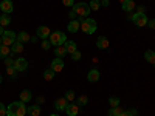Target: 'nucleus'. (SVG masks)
Masks as SVG:
<instances>
[{
	"label": "nucleus",
	"mask_w": 155,
	"mask_h": 116,
	"mask_svg": "<svg viewBox=\"0 0 155 116\" xmlns=\"http://www.w3.org/2000/svg\"><path fill=\"white\" fill-rule=\"evenodd\" d=\"M27 105L22 101H16L11 102V104L6 107V116H25L27 114Z\"/></svg>",
	"instance_id": "nucleus-1"
},
{
	"label": "nucleus",
	"mask_w": 155,
	"mask_h": 116,
	"mask_svg": "<svg viewBox=\"0 0 155 116\" xmlns=\"http://www.w3.org/2000/svg\"><path fill=\"white\" fill-rule=\"evenodd\" d=\"M48 40L51 42V45H54V47H61L67 42V34L65 33H62V31H54V33H51L50 37H48Z\"/></svg>",
	"instance_id": "nucleus-2"
},
{
	"label": "nucleus",
	"mask_w": 155,
	"mask_h": 116,
	"mask_svg": "<svg viewBox=\"0 0 155 116\" xmlns=\"http://www.w3.org/2000/svg\"><path fill=\"white\" fill-rule=\"evenodd\" d=\"M73 11L76 12V16L78 17H82V19H85L88 14H90V6H88V3H85V2H79V3H74L73 5Z\"/></svg>",
	"instance_id": "nucleus-3"
},
{
	"label": "nucleus",
	"mask_w": 155,
	"mask_h": 116,
	"mask_svg": "<svg viewBox=\"0 0 155 116\" xmlns=\"http://www.w3.org/2000/svg\"><path fill=\"white\" fill-rule=\"evenodd\" d=\"M81 30L85 33V34H93L96 30H98V23L96 20L93 19H84L81 22Z\"/></svg>",
	"instance_id": "nucleus-4"
},
{
	"label": "nucleus",
	"mask_w": 155,
	"mask_h": 116,
	"mask_svg": "<svg viewBox=\"0 0 155 116\" xmlns=\"http://www.w3.org/2000/svg\"><path fill=\"white\" fill-rule=\"evenodd\" d=\"M130 20L137 25V27H146L149 19L146 16V12H135V14L130 16Z\"/></svg>",
	"instance_id": "nucleus-5"
},
{
	"label": "nucleus",
	"mask_w": 155,
	"mask_h": 116,
	"mask_svg": "<svg viewBox=\"0 0 155 116\" xmlns=\"http://www.w3.org/2000/svg\"><path fill=\"white\" fill-rule=\"evenodd\" d=\"M16 40H17V34H16L14 31H5L3 36H2V44H3V45L11 47Z\"/></svg>",
	"instance_id": "nucleus-6"
},
{
	"label": "nucleus",
	"mask_w": 155,
	"mask_h": 116,
	"mask_svg": "<svg viewBox=\"0 0 155 116\" xmlns=\"http://www.w3.org/2000/svg\"><path fill=\"white\" fill-rule=\"evenodd\" d=\"M0 9H2L3 14H11L14 11V3L11 0H3V2H0Z\"/></svg>",
	"instance_id": "nucleus-7"
},
{
	"label": "nucleus",
	"mask_w": 155,
	"mask_h": 116,
	"mask_svg": "<svg viewBox=\"0 0 155 116\" xmlns=\"http://www.w3.org/2000/svg\"><path fill=\"white\" fill-rule=\"evenodd\" d=\"M14 67H16L17 71H25L28 68V60L25 57H19V59L14 60Z\"/></svg>",
	"instance_id": "nucleus-8"
},
{
	"label": "nucleus",
	"mask_w": 155,
	"mask_h": 116,
	"mask_svg": "<svg viewBox=\"0 0 155 116\" xmlns=\"http://www.w3.org/2000/svg\"><path fill=\"white\" fill-rule=\"evenodd\" d=\"M36 34H37V37H41V39H44V40H45V39L50 37L51 31H50L48 27H44V25H42V27H39V28L36 30Z\"/></svg>",
	"instance_id": "nucleus-9"
},
{
	"label": "nucleus",
	"mask_w": 155,
	"mask_h": 116,
	"mask_svg": "<svg viewBox=\"0 0 155 116\" xmlns=\"http://www.w3.org/2000/svg\"><path fill=\"white\" fill-rule=\"evenodd\" d=\"M67 105H68V101H67L65 98H59V99H56V102H54V108H56L58 111H65Z\"/></svg>",
	"instance_id": "nucleus-10"
},
{
	"label": "nucleus",
	"mask_w": 155,
	"mask_h": 116,
	"mask_svg": "<svg viewBox=\"0 0 155 116\" xmlns=\"http://www.w3.org/2000/svg\"><path fill=\"white\" fill-rule=\"evenodd\" d=\"M67 30H68V33H78V31L81 30V22L78 20V19L70 20L68 25H67Z\"/></svg>",
	"instance_id": "nucleus-11"
},
{
	"label": "nucleus",
	"mask_w": 155,
	"mask_h": 116,
	"mask_svg": "<svg viewBox=\"0 0 155 116\" xmlns=\"http://www.w3.org/2000/svg\"><path fill=\"white\" fill-rule=\"evenodd\" d=\"M51 70H53L54 73H59V71H62V70H64V60H62L61 57H58V59H53V62H51Z\"/></svg>",
	"instance_id": "nucleus-12"
},
{
	"label": "nucleus",
	"mask_w": 155,
	"mask_h": 116,
	"mask_svg": "<svg viewBox=\"0 0 155 116\" xmlns=\"http://www.w3.org/2000/svg\"><path fill=\"white\" fill-rule=\"evenodd\" d=\"M96 47H98L99 50H107V48H109V39L104 37V36H99V37L96 39Z\"/></svg>",
	"instance_id": "nucleus-13"
},
{
	"label": "nucleus",
	"mask_w": 155,
	"mask_h": 116,
	"mask_svg": "<svg viewBox=\"0 0 155 116\" xmlns=\"http://www.w3.org/2000/svg\"><path fill=\"white\" fill-rule=\"evenodd\" d=\"M99 77H101V74H99V71H98L96 68L90 70V71H88V74H87L88 82H98V81H99Z\"/></svg>",
	"instance_id": "nucleus-14"
},
{
	"label": "nucleus",
	"mask_w": 155,
	"mask_h": 116,
	"mask_svg": "<svg viewBox=\"0 0 155 116\" xmlns=\"http://www.w3.org/2000/svg\"><path fill=\"white\" fill-rule=\"evenodd\" d=\"M65 113L68 116H76L78 113H79V105L78 104H68L67 108H65Z\"/></svg>",
	"instance_id": "nucleus-15"
},
{
	"label": "nucleus",
	"mask_w": 155,
	"mask_h": 116,
	"mask_svg": "<svg viewBox=\"0 0 155 116\" xmlns=\"http://www.w3.org/2000/svg\"><path fill=\"white\" fill-rule=\"evenodd\" d=\"M64 47H65V50H67V54H73L74 51L78 50V47H76V44L73 40H67L65 44H64Z\"/></svg>",
	"instance_id": "nucleus-16"
},
{
	"label": "nucleus",
	"mask_w": 155,
	"mask_h": 116,
	"mask_svg": "<svg viewBox=\"0 0 155 116\" xmlns=\"http://www.w3.org/2000/svg\"><path fill=\"white\" fill-rule=\"evenodd\" d=\"M31 98H33V95H31L30 90H22V92H20V101L25 102V104H27V102H30Z\"/></svg>",
	"instance_id": "nucleus-17"
},
{
	"label": "nucleus",
	"mask_w": 155,
	"mask_h": 116,
	"mask_svg": "<svg viewBox=\"0 0 155 116\" xmlns=\"http://www.w3.org/2000/svg\"><path fill=\"white\" fill-rule=\"evenodd\" d=\"M135 8V3H134V0H123V9L126 12H132Z\"/></svg>",
	"instance_id": "nucleus-18"
},
{
	"label": "nucleus",
	"mask_w": 155,
	"mask_h": 116,
	"mask_svg": "<svg viewBox=\"0 0 155 116\" xmlns=\"http://www.w3.org/2000/svg\"><path fill=\"white\" fill-rule=\"evenodd\" d=\"M27 114H30V116H39L41 114V105H31V107H28V110H27Z\"/></svg>",
	"instance_id": "nucleus-19"
},
{
	"label": "nucleus",
	"mask_w": 155,
	"mask_h": 116,
	"mask_svg": "<svg viewBox=\"0 0 155 116\" xmlns=\"http://www.w3.org/2000/svg\"><path fill=\"white\" fill-rule=\"evenodd\" d=\"M17 40L22 42V44H25V42H30L31 37H30V34H28L27 31H20V33L17 34Z\"/></svg>",
	"instance_id": "nucleus-20"
},
{
	"label": "nucleus",
	"mask_w": 155,
	"mask_h": 116,
	"mask_svg": "<svg viewBox=\"0 0 155 116\" xmlns=\"http://www.w3.org/2000/svg\"><path fill=\"white\" fill-rule=\"evenodd\" d=\"M9 53H11V48L8 47V45H0V59H5V57H8L9 56Z\"/></svg>",
	"instance_id": "nucleus-21"
},
{
	"label": "nucleus",
	"mask_w": 155,
	"mask_h": 116,
	"mask_svg": "<svg viewBox=\"0 0 155 116\" xmlns=\"http://www.w3.org/2000/svg\"><path fill=\"white\" fill-rule=\"evenodd\" d=\"M144 59L149 63H152V65H153V63H155V51L153 50H147L146 53H144Z\"/></svg>",
	"instance_id": "nucleus-22"
},
{
	"label": "nucleus",
	"mask_w": 155,
	"mask_h": 116,
	"mask_svg": "<svg viewBox=\"0 0 155 116\" xmlns=\"http://www.w3.org/2000/svg\"><path fill=\"white\" fill-rule=\"evenodd\" d=\"M54 54H56V57H65V54H67V50H65V47L64 45H61V47H56L54 48Z\"/></svg>",
	"instance_id": "nucleus-23"
},
{
	"label": "nucleus",
	"mask_w": 155,
	"mask_h": 116,
	"mask_svg": "<svg viewBox=\"0 0 155 116\" xmlns=\"http://www.w3.org/2000/svg\"><path fill=\"white\" fill-rule=\"evenodd\" d=\"M11 51H12V53H22V51H23V44L22 42H19V40H16L14 44H12V48H11Z\"/></svg>",
	"instance_id": "nucleus-24"
},
{
	"label": "nucleus",
	"mask_w": 155,
	"mask_h": 116,
	"mask_svg": "<svg viewBox=\"0 0 155 116\" xmlns=\"http://www.w3.org/2000/svg\"><path fill=\"white\" fill-rule=\"evenodd\" d=\"M54 76H56V73L51 70V68H48V70L44 71V79H45V81H53Z\"/></svg>",
	"instance_id": "nucleus-25"
},
{
	"label": "nucleus",
	"mask_w": 155,
	"mask_h": 116,
	"mask_svg": "<svg viewBox=\"0 0 155 116\" xmlns=\"http://www.w3.org/2000/svg\"><path fill=\"white\" fill-rule=\"evenodd\" d=\"M9 23H11L9 14H2V16H0V25H2V27H8Z\"/></svg>",
	"instance_id": "nucleus-26"
},
{
	"label": "nucleus",
	"mask_w": 155,
	"mask_h": 116,
	"mask_svg": "<svg viewBox=\"0 0 155 116\" xmlns=\"http://www.w3.org/2000/svg\"><path fill=\"white\" fill-rule=\"evenodd\" d=\"M123 111H124V110H123V108H120V107H115V108H113V107H110V110H109V113H107V114H109V116H121V113H123Z\"/></svg>",
	"instance_id": "nucleus-27"
},
{
	"label": "nucleus",
	"mask_w": 155,
	"mask_h": 116,
	"mask_svg": "<svg viewBox=\"0 0 155 116\" xmlns=\"http://www.w3.org/2000/svg\"><path fill=\"white\" fill-rule=\"evenodd\" d=\"M87 102H88V98H87L85 95L78 96V105H79V107H84V105H87Z\"/></svg>",
	"instance_id": "nucleus-28"
},
{
	"label": "nucleus",
	"mask_w": 155,
	"mask_h": 116,
	"mask_svg": "<svg viewBox=\"0 0 155 116\" xmlns=\"http://www.w3.org/2000/svg\"><path fill=\"white\" fill-rule=\"evenodd\" d=\"M88 6H90L92 11H98L101 8V2H99V0H92V2L88 3Z\"/></svg>",
	"instance_id": "nucleus-29"
},
{
	"label": "nucleus",
	"mask_w": 155,
	"mask_h": 116,
	"mask_svg": "<svg viewBox=\"0 0 155 116\" xmlns=\"http://www.w3.org/2000/svg\"><path fill=\"white\" fill-rule=\"evenodd\" d=\"M109 104H110V107H120V99L116 98V96H112L110 99H109Z\"/></svg>",
	"instance_id": "nucleus-30"
},
{
	"label": "nucleus",
	"mask_w": 155,
	"mask_h": 116,
	"mask_svg": "<svg viewBox=\"0 0 155 116\" xmlns=\"http://www.w3.org/2000/svg\"><path fill=\"white\" fill-rule=\"evenodd\" d=\"M74 98H76V95H74V92H73V90H68V92L65 93V99H67L68 102H70V101H73Z\"/></svg>",
	"instance_id": "nucleus-31"
},
{
	"label": "nucleus",
	"mask_w": 155,
	"mask_h": 116,
	"mask_svg": "<svg viewBox=\"0 0 155 116\" xmlns=\"http://www.w3.org/2000/svg\"><path fill=\"white\" fill-rule=\"evenodd\" d=\"M42 50H45V51H48L50 48H51V42L48 40V39H45V40H42Z\"/></svg>",
	"instance_id": "nucleus-32"
},
{
	"label": "nucleus",
	"mask_w": 155,
	"mask_h": 116,
	"mask_svg": "<svg viewBox=\"0 0 155 116\" xmlns=\"http://www.w3.org/2000/svg\"><path fill=\"white\" fill-rule=\"evenodd\" d=\"M5 65H6V67H12V65H14V60H12V57H5Z\"/></svg>",
	"instance_id": "nucleus-33"
},
{
	"label": "nucleus",
	"mask_w": 155,
	"mask_h": 116,
	"mask_svg": "<svg viewBox=\"0 0 155 116\" xmlns=\"http://www.w3.org/2000/svg\"><path fill=\"white\" fill-rule=\"evenodd\" d=\"M6 71H8V74H9V76H14V73H16L17 70H16V67H14V65H12V67H6Z\"/></svg>",
	"instance_id": "nucleus-34"
},
{
	"label": "nucleus",
	"mask_w": 155,
	"mask_h": 116,
	"mask_svg": "<svg viewBox=\"0 0 155 116\" xmlns=\"http://www.w3.org/2000/svg\"><path fill=\"white\" fill-rule=\"evenodd\" d=\"M0 116H6V107L0 102Z\"/></svg>",
	"instance_id": "nucleus-35"
},
{
	"label": "nucleus",
	"mask_w": 155,
	"mask_h": 116,
	"mask_svg": "<svg viewBox=\"0 0 155 116\" xmlns=\"http://www.w3.org/2000/svg\"><path fill=\"white\" fill-rule=\"evenodd\" d=\"M71 57H73V60H79V59H81V53H79V51L76 50L74 53L71 54Z\"/></svg>",
	"instance_id": "nucleus-36"
},
{
	"label": "nucleus",
	"mask_w": 155,
	"mask_h": 116,
	"mask_svg": "<svg viewBox=\"0 0 155 116\" xmlns=\"http://www.w3.org/2000/svg\"><path fill=\"white\" fill-rule=\"evenodd\" d=\"M62 3L65 6H73L74 5V0H62Z\"/></svg>",
	"instance_id": "nucleus-37"
},
{
	"label": "nucleus",
	"mask_w": 155,
	"mask_h": 116,
	"mask_svg": "<svg viewBox=\"0 0 155 116\" xmlns=\"http://www.w3.org/2000/svg\"><path fill=\"white\" fill-rule=\"evenodd\" d=\"M147 27H149L150 30H155V19H152V20H147Z\"/></svg>",
	"instance_id": "nucleus-38"
},
{
	"label": "nucleus",
	"mask_w": 155,
	"mask_h": 116,
	"mask_svg": "<svg viewBox=\"0 0 155 116\" xmlns=\"http://www.w3.org/2000/svg\"><path fill=\"white\" fill-rule=\"evenodd\" d=\"M44 102H45V98H44V96H39V98H37V104H39V105L44 104Z\"/></svg>",
	"instance_id": "nucleus-39"
},
{
	"label": "nucleus",
	"mask_w": 155,
	"mask_h": 116,
	"mask_svg": "<svg viewBox=\"0 0 155 116\" xmlns=\"http://www.w3.org/2000/svg\"><path fill=\"white\" fill-rule=\"evenodd\" d=\"M99 2H101V5H102V6H109V5H110L109 0H99Z\"/></svg>",
	"instance_id": "nucleus-40"
},
{
	"label": "nucleus",
	"mask_w": 155,
	"mask_h": 116,
	"mask_svg": "<svg viewBox=\"0 0 155 116\" xmlns=\"http://www.w3.org/2000/svg\"><path fill=\"white\" fill-rule=\"evenodd\" d=\"M68 16H70V19H71V20H74V17H76V12H74V11L71 9V11L68 12Z\"/></svg>",
	"instance_id": "nucleus-41"
},
{
	"label": "nucleus",
	"mask_w": 155,
	"mask_h": 116,
	"mask_svg": "<svg viewBox=\"0 0 155 116\" xmlns=\"http://www.w3.org/2000/svg\"><path fill=\"white\" fill-rule=\"evenodd\" d=\"M121 116H134V114L130 113V110H126V111H123V113H121Z\"/></svg>",
	"instance_id": "nucleus-42"
},
{
	"label": "nucleus",
	"mask_w": 155,
	"mask_h": 116,
	"mask_svg": "<svg viewBox=\"0 0 155 116\" xmlns=\"http://www.w3.org/2000/svg\"><path fill=\"white\" fill-rule=\"evenodd\" d=\"M137 12H146V8H144V6H140Z\"/></svg>",
	"instance_id": "nucleus-43"
},
{
	"label": "nucleus",
	"mask_w": 155,
	"mask_h": 116,
	"mask_svg": "<svg viewBox=\"0 0 155 116\" xmlns=\"http://www.w3.org/2000/svg\"><path fill=\"white\" fill-rule=\"evenodd\" d=\"M3 28H5V27H2V25H0V36H3V33H5Z\"/></svg>",
	"instance_id": "nucleus-44"
},
{
	"label": "nucleus",
	"mask_w": 155,
	"mask_h": 116,
	"mask_svg": "<svg viewBox=\"0 0 155 116\" xmlns=\"http://www.w3.org/2000/svg\"><path fill=\"white\" fill-rule=\"evenodd\" d=\"M130 113H132V114H134V116H137V114H138V111H137V110H135V108H132V110H130Z\"/></svg>",
	"instance_id": "nucleus-45"
},
{
	"label": "nucleus",
	"mask_w": 155,
	"mask_h": 116,
	"mask_svg": "<svg viewBox=\"0 0 155 116\" xmlns=\"http://www.w3.org/2000/svg\"><path fill=\"white\" fill-rule=\"evenodd\" d=\"M0 45H2V36H0Z\"/></svg>",
	"instance_id": "nucleus-46"
},
{
	"label": "nucleus",
	"mask_w": 155,
	"mask_h": 116,
	"mask_svg": "<svg viewBox=\"0 0 155 116\" xmlns=\"http://www.w3.org/2000/svg\"><path fill=\"white\" fill-rule=\"evenodd\" d=\"M50 116H59V114H56V113H54V114H50Z\"/></svg>",
	"instance_id": "nucleus-47"
},
{
	"label": "nucleus",
	"mask_w": 155,
	"mask_h": 116,
	"mask_svg": "<svg viewBox=\"0 0 155 116\" xmlns=\"http://www.w3.org/2000/svg\"><path fill=\"white\" fill-rule=\"evenodd\" d=\"M0 84H2V76H0Z\"/></svg>",
	"instance_id": "nucleus-48"
},
{
	"label": "nucleus",
	"mask_w": 155,
	"mask_h": 116,
	"mask_svg": "<svg viewBox=\"0 0 155 116\" xmlns=\"http://www.w3.org/2000/svg\"><path fill=\"white\" fill-rule=\"evenodd\" d=\"M39 116H41V114H39Z\"/></svg>",
	"instance_id": "nucleus-49"
}]
</instances>
